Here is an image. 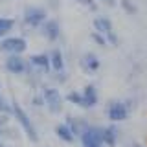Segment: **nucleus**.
<instances>
[{"label": "nucleus", "instance_id": "20", "mask_svg": "<svg viewBox=\"0 0 147 147\" xmlns=\"http://www.w3.org/2000/svg\"><path fill=\"white\" fill-rule=\"evenodd\" d=\"M88 39L92 40V44L99 46V48H103V46H109V44H107V37H105L103 33H98V31H94V30L90 31Z\"/></svg>", "mask_w": 147, "mask_h": 147}, {"label": "nucleus", "instance_id": "23", "mask_svg": "<svg viewBox=\"0 0 147 147\" xmlns=\"http://www.w3.org/2000/svg\"><path fill=\"white\" fill-rule=\"evenodd\" d=\"M72 2L79 4V6H83L85 9H88V11H92V13L98 11V2H96V0H72Z\"/></svg>", "mask_w": 147, "mask_h": 147}, {"label": "nucleus", "instance_id": "19", "mask_svg": "<svg viewBox=\"0 0 147 147\" xmlns=\"http://www.w3.org/2000/svg\"><path fill=\"white\" fill-rule=\"evenodd\" d=\"M0 114H4V116L13 114V101H9L2 92H0Z\"/></svg>", "mask_w": 147, "mask_h": 147}, {"label": "nucleus", "instance_id": "15", "mask_svg": "<svg viewBox=\"0 0 147 147\" xmlns=\"http://www.w3.org/2000/svg\"><path fill=\"white\" fill-rule=\"evenodd\" d=\"M64 121L68 123V127L72 129V132H74V134H76L77 138H79V136H81V132L92 123V121H88V119L83 118V116H72V114L64 118Z\"/></svg>", "mask_w": 147, "mask_h": 147}, {"label": "nucleus", "instance_id": "25", "mask_svg": "<svg viewBox=\"0 0 147 147\" xmlns=\"http://www.w3.org/2000/svg\"><path fill=\"white\" fill-rule=\"evenodd\" d=\"M105 37H107V44H109V46H118V44H119V37H118V33H116V30L109 31Z\"/></svg>", "mask_w": 147, "mask_h": 147}, {"label": "nucleus", "instance_id": "30", "mask_svg": "<svg viewBox=\"0 0 147 147\" xmlns=\"http://www.w3.org/2000/svg\"><path fill=\"white\" fill-rule=\"evenodd\" d=\"M4 147H7V145H4Z\"/></svg>", "mask_w": 147, "mask_h": 147}, {"label": "nucleus", "instance_id": "14", "mask_svg": "<svg viewBox=\"0 0 147 147\" xmlns=\"http://www.w3.org/2000/svg\"><path fill=\"white\" fill-rule=\"evenodd\" d=\"M53 131H55V136H57V140H61L63 144L72 145V144H76V142H77V136L72 132V129L68 127L66 121H59L57 125H55Z\"/></svg>", "mask_w": 147, "mask_h": 147}, {"label": "nucleus", "instance_id": "10", "mask_svg": "<svg viewBox=\"0 0 147 147\" xmlns=\"http://www.w3.org/2000/svg\"><path fill=\"white\" fill-rule=\"evenodd\" d=\"M79 68L86 76H94L101 70V59L96 52H85L79 57Z\"/></svg>", "mask_w": 147, "mask_h": 147}, {"label": "nucleus", "instance_id": "17", "mask_svg": "<svg viewBox=\"0 0 147 147\" xmlns=\"http://www.w3.org/2000/svg\"><path fill=\"white\" fill-rule=\"evenodd\" d=\"M17 28V20L11 17H0V40L4 39V37L11 35L13 30Z\"/></svg>", "mask_w": 147, "mask_h": 147}, {"label": "nucleus", "instance_id": "7", "mask_svg": "<svg viewBox=\"0 0 147 147\" xmlns=\"http://www.w3.org/2000/svg\"><path fill=\"white\" fill-rule=\"evenodd\" d=\"M77 142H79V147H105L103 125H99V123H90V125L81 132V136L77 138Z\"/></svg>", "mask_w": 147, "mask_h": 147}, {"label": "nucleus", "instance_id": "11", "mask_svg": "<svg viewBox=\"0 0 147 147\" xmlns=\"http://www.w3.org/2000/svg\"><path fill=\"white\" fill-rule=\"evenodd\" d=\"M81 96H83V107L85 110H92L99 105V88L94 83H86L81 88Z\"/></svg>", "mask_w": 147, "mask_h": 147}, {"label": "nucleus", "instance_id": "29", "mask_svg": "<svg viewBox=\"0 0 147 147\" xmlns=\"http://www.w3.org/2000/svg\"><path fill=\"white\" fill-rule=\"evenodd\" d=\"M131 147H147V145H144V144H138V142H134V144H131Z\"/></svg>", "mask_w": 147, "mask_h": 147}, {"label": "nucleus", "instance_id": "24", "mask_svg": "<svg viewBox=\"0 0 147 147\" xmlns=\"http://www.w3.org/2000/svg\"><path fill=\"white\" fill-rule=\"evenodd\" d=\"M50 77H53V83H55V86H59V85H64V83L68 81V72H59V74H52Z\"/></svg>", "mask_w": 147, "mask_h": 147}, {"label": "nucleus", "instance_id": "28", "mask_svg": "<svg viewBox=\"0 0 147 147\" xmlns=\"http://www.w3.org/2000/svg\"><path fill=\"white\" fill-rule=\"evenodd\" d=\"M6 145V140H4V129L0 127V147H4Z\"/></svg>", "mask_w": 147, "mask_h": 147}, {"label": "nucleus", "instance_id": "9", "mask_svg": "<svg viewBox=\"0 0 147 147\" xmlns=\"http://www.w3.org/2000/svg\"><path fill=\"white\" fill-rule=\"evenodd\" d=\"M42 39L46 40L48 44H57L59 40L63 39V26H61V20L57 17H50L48 20L42 24L39 31H37Z\"/></svg>", "mask_w": 147, "mask_h": 147}, {"label": "nucleus", "instance_id": "18", "mask_svg": "<svg viewBox=\"0 0 147 147\" xmlns=\"http://www.w3.org/2000/svg\"><path fill=\"white\" fill-rule=\"evenodd\" d=\"M64 101L66 103H70L72 107H83V96H81V90H77V88H72V90H68L66 94H64Z\"/></svg>", "mask_w": 147, "mask_h": 147}, {"label": "nucleus", "instance_id": "1", "mask_svg": "<svg viewBox=\"0 0 147 147\" xmlns=\"http://www.w3.org/2000/svg\"><path fill=\"white\" fill-rule=\"evenodd\" d=\"M11 118L15 119V125L20 129L22 134H24L31 144H39V140H40L39 129H37L33 118L28 114V110L22 107L18 101H13V114H11Z\"/></svg>", "mask_w": 147, "mask_h": 147}, {"label": "nucleus", "instance_id": "13", "mask_svg": "<svg viewBox=\"0 0 147 147\" xmlns=\"http://www.w3.org/2000/svg\"><path fill=\"white\" fill-rule=\"evenodd\" d=\"M50 53V64H52V74L66 72V55H64L63 48H52L48 50Z\"/></svg>", "mask_w": 147, "mask_h": 147}, {"label": "nucleus", "instance_id": "12", "mask_svg": "<svg viewBox=\"0 0 147 147\" xmlns=\"http://www.w3.org/2000/svg\"><path fill=\"white\" fill-rule=\"evenodd\" d=\"M121 140V129L118 123H107L103 125V142L105 147H118Z\"/></svg>", "mask_w": 147, "mask_h": 147}, {"label": "nucleus", "instance_id": "22", "mask_svg": "<svg viewBox=\"0 0 147 147\" xmlns=\"http://www.w3.org/2000/svg\"><path fill=\"white\" fill-rule=\"evenodd\" d=\"M30 103H31V107H35V109H44L42 94H40L39 90H35L33 94H31V98H30Z\"/></svg>", "mask_w": 147, "mask_h": 147}, {"label": "nucleus", "instance_id": "6", "mask_svg": "<svg viewBox=\"0 0 147 147\" xmlns=\"http://www.w3.org/2000/svg\"><path fill=\"white\" fill-rule=\"evenodd\" d=\"M28 52V39L20 33H11L0 40V53L7 55H24Z\"/></svg>", "mask_w": 147, "mask_h": 147}, {"label": "nucleus", "instance_id": "8", "mask_svg": "<svg viewBox=\"0 0 147 147\" xmlns=\"http://www.w3.org/2000/svg\"><path fill=\"white\" fill-rule=\"evenodd\" d=\"M4 72L13 77H28L30 74V64L24 55H7L4 57Z\"/></svg>", "mask_w": 147, "mask_h": 147}, {"label": "nucleus", "instance_id": "21", "mask_svg": "<svg viewBox=\"0 0 147 147\" xmlns=\"http://www.w3.org/2000/svg\"><path fill=\"white\" fill-rule=\"evenodd\" d=\"M118 4L121 6V9L127 13V15H136L138 13V6L132 2V0H119Z\"/></svg>", "mask_w": 147, "mask_h": 147}, {"label": "nucleus", "instance_id": "27", "mask_svg": "<svg viewBox=\"0 0 147 147\" xmlns=\"http://www.w3.org/2000/svg\"><path fill=\"white\" fill-rule=\"evenodd\" d=\"M59 0H48V11H50V9H57L59 7Z\"/></svg>", "mask_w": 147, "mask_h": 147}, {"label": "nucleus", "instance_id": "16", "mask_svg": "<svg viewBox=\"0 0 147 147\" xmlns=\"http://www.w3.org/2000/svg\"><path fill=\"white\" fill-rule=\"evenodd\" d=\"M92 28H94V31H98V33L107 35L109 31L114 30V22H112V18L107 17V15H96L94 20H92Z\"/></svg>", "mask_w": 147, "mask_h": 147}, {"label": "nucleus", "instance_id": "5", "mask_svg": "<svg viewBox=\"0 0 147 147\" xmlns=\"http://www.w3.org/2000/svg\"><path fill=\"white\" fill-rule=\"evenodd\" d=\"M30 74L28 77H50L52 76V64H50V53L48 52H37L28 57Z\"/></svg>", "mask_w": 147, "mask_h": 147}, {"label": "nucleus", "instance_id": "3", "mask_svg": "<svg viewBox=\"0 0 147 147\" xmlns=\"http://www.w3.org/2000/svg\"><path fill=\"white\" fill-rule=\"evenodd\" d=\"M48 18H50L48 7L37 6V4H30V6H26L24 11H22L20 24H22V28H24V30H28V31H39Z\"/></svg>", "mask_w": 147, "mask_h": 147}, {"label": "nucleus", "instance_id": "26", "mask_svg": "<svg viewBox=\"0 0 147 147\" xmlns=\"http://www.w3.org/2000/svg\"><path fill=\"white\" fill-rule=\"evenodd\" d=\"M96 2H98V4H103V6H107V7H116L119 0H96Z\"/></svg>", "mask_w": 147, "mask_h": 147}, {"label": "nucleus", "instance_id": "4", "mask_svg": "<svg viewBox=\"0 0 147 147\" xmlns=\"http://www.w3.org/2000/svg\"><path fill=\"white\" fill-rule=\"evenodd\" d=\"M39 92L42 94L44 109L48 110V114H52V116H61L66 101H64V96H63V92L59 90V86L46 85L44 83V85L39 88Z\"/></svg>", "mask_w": 147, "mask_h": 147}, {"label": "nucleus", "instance_id": "2", "mask_svg": "<svg viewBox=\"0 0 147 147\" xmlns=\"http://www.w3.org/2000/svg\"><path fill=\"white\" fill-rule=\"evenodd\" d=\"M134 110V99L125 98V99H110L105 105V118L109 123H121L131 118Z\"/></svg>", "mask_w": 147, "mask_h": 147}]
</instances>
